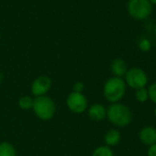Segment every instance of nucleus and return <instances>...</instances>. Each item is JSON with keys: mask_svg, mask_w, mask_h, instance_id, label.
I'll use <instances>...</instances> for the list:
<instances>
[{"mask_svg": "<svg viewBox=\"0 0 156 156\" xmlns=\"http://www.w3.org/2000/svg\"><path fill=\"white\" fill-rule=\"evenodd\" d=\"M107 116L113 125L119 128L126 127L132 121V113L130 109L120 103L110 105L107 110Z\"/></svg>", "mask_w": 156, "mask_h": 156, "instance_id": "1", "label": "nucleus"}, {"mask_svg": "<svg viewBox=\"0 0 156 156\" xmlns=\"http://www.w3.org/2000/svg\"><path fill=\"white\" fill-rule=\"evenodd\" d=\"M104 96L111 103L119 102L126 93V83L119 77H110L104 85Z\"/></svg>", "mask_w": 156, "mask_h": 156, "instance_id": "2", "label": "nucleus"}, {"mask_svg": "<svg viewBox=\"0 0 156 156\" xmlns=\"http://www.w3.org/2000/svg\"><path fill=\"white\" fill-rule=\"evenodd\" d=\"M33 110L42 120L51 119L55 113V105L51 98L46 96L37 97L33 100Z\"/></svg>", "mask_w": 156, "mask_h": 156, "instance_id": "3", "label": "nucleus"}, {"mask_svg": "<svg viewBox=\"0 0 156 156\" xmlns=\"http://www.w3.org/2000/svg\"><path fill=\"white\" fill-rule=\"evenodd\" d=\"M127 9L133 19L143 20L151 14L152 5L149 0H129Z\"/></svg>", "mask_w": 156, "mask_h": 156, "instance_id": "4", "label": "nucleus"}, {"mask_svg": "<svg viewBox=\"0 0 156 156\" xmlns=\"http://www.w3.org/2000/svg\"><path fill=\"white\" fill-rule=\"evenodd\" d=\"M125 83L130 88L138 90L146 87L148 84V76L142 69L133 67L127 71L125 74Z\"/></svg>", "mask_w": 156, "mask_h": 156, "instance_id": "5", "label": "nucleus"}, {"mask_svg": "<svg viewBox=\"0 0 156 156\" xmlns=\"http://www.w3.org/2000/svg\"><path fill=\"white\" fill-rule=\"evenodd\" d=\"M67 106L74 113H83L87 108V100L82 93H71L67 98Z\"/></svg>", "mask_w": 156, "mask_h": 156, "instance_id": "6", "label": "nucleus"}, {"mask_svg": "<svg viewBox=\"0 0 156 156\" xmlns=\"http://www.w3.org/2000/svg\"><path fill=\"white\" fill-rule=\"evenodd\" d=\"M51 81L47 76H40L34 80L31 86L32 94L36 97L44 96L51 88Z\"/></svg>", "mask_w": 156, "mask_h": 156, "instance_id": "7", "label": "nucleus"}, {"mask_svg": "<svg viewBox=\"0 0 156 156\" xmlns=\"http://www.w3.org/2000/svg\"><path fill=\"white\" fill-rule=\"evenodd\" d=\"M140 140L145 145H152L156 143V129L151 126L143 127L140 131Z\"/></svg>", "mask_w": 156, "mask_h": 156, "instance_id": "8", "label": "nucleus"}, {"mask_svg": "<svg viewBox=\"0 0 156 156\" xmlns=\"http://www.w3.org/2000/svg\"><path fill=\"white\" fill-rule=\"evenodd\" d=\"M110 70L115 77L122 78L123 76H125V74L128 71L127 63L124 60H122L120 58L114 59L111 62Z\"/></svg>", "mask_w": 156, "mask_h": 156, "instance_id": "9", "label": "nucleus"}, {"mask_svg": "<svg viewBox=\"0 0 156 156\" xmlns=\"http://www.w3.org/2000/svg\"><path fill=\"white\" fill-rule=\"evenodd\" d=\"M88 116L92 120L100 121L107 116V109L101 104H94L89 108Z\"/></svg>", "mask_w": 156, "mask_h": 156, "instance_id": "10", "label": "nucleus"}, {"mask_svg": "<svg viewBox=\"0 0 156 156\" xmlns=\"http://www.w3.org/2000/svg\"><path fill=\"white\" fill-rule=\"evenodd\" d=\"M120 138L121 136L119 131L115 129H111L105 134V142L108 146H115L119 142Z\"/></svg>", "mask_w": 156, "mask_h": 156, "instance_id": "11", "label": "nucleus"}, {"mask_svg": "<svg viewBox=\"0 0 156 156\" xmlns=\"http://www.w3.org/2000/svg\"><path fill=\"white\" fill-rule=\"evenodd\" d=\"M0 156H16V151L11 144L2 142L0 143Z\"/></svg>", "mask_w": 156, "mask_h": 156, "instance_id": "12", "label": "nucleus"}, {"mask_svg": "<svg viewBox=\"0 0 156 156\" xmlns=\"http://www.w3.org/2000/svg\"><path fill=\"white\" fill-rule=\"evenodd\" d=\"M92 156H114V154L108 146H99L93 151Z\"/></svg>", "mask_w": 156, "mask_h": 156, "instance_id": "13", "label": "nucleus"}, {"mask_svg": "<svg viewBox=\"0 0 156 156\" xmlns=\"http://www.w3.org/2000/svg\"><path fill=\"white\" fill-rule=\"evenodd\" d=\"M135 98H136V99H137L139 102H140V103L146 102V101L149 99L148 89H146L145 87H143V88H140V89L136 90Z\"/></svg>", "mask_w": 156, "mask_h": 156, "instance_id": "14", "label": "nucleus"}, {"mask_svg": "<svg viewBox=\"0 0 156 156\" xmlns=\"http://www.w3.org/2000/svg\"><path fill=\"white\" fill-rule=\"evenodd\" d=\"M19 105L23 109H29V108H32V106H33V99L28 96L22 97L19 101Z\"/></svg>", "mask_w": 156, "mask_h": 156, "instance_id": "15", "label": "nucleus"}, {"mask_svg": "<svg viewBox=\"0 0 156 156\" xmlns=\"http://www.w3.org/2000/svg\"><path fill=\"white\" fill-rule=\"evenodd\" d=\"M148 94H149V98L151 100V102H153L154 104H156V82L152 83L149 88H148Z\"/></svg>", "mask_w": 156, "mask_h": 156, "instance_id": "16", "label": "nucleus"}, {"mask_svg": "<svg viewBox=\"0 0 156 156\" xmlns=\"http://www.w3.org/2000/svg\"><path fill=\"white\" fill-rule=\"evenodd\" d=\"M139 47L140 49L142 51H149L151 50V44L149 40L147 39H143L140 41L139 43Z\"/></svg>", "mask_w": 156, "mask_h": 156, "instance_id": "17", "label": "nucleus"}, {"mask_svg": "<svg viewBox=\"0 0 156 156\" xmlns=\"http://www.w3.org/2000/svg\"><path fill=\"white\" fill-rule=\"evenodd\" d=\"M84 90V84L82 82H76L73 85V92L81 93Z\"/></svg>", "mask_w": 156, "mask_h": 156, "instance_id": "18", "label": "nucleus"}, {"mask_svg": "<svg viewBox=\"0 0 156 156\" xmlns=\"http://www.w3.org/2000/svg\"><path fill=\"white\" fill-rule=\"evenodd\" d=\"M147 155L148 156H156V143L152 144L149 147L147 151Z\"/></svg>", "mask_w": 156, "mask_h": 156, "instance_id": "19", "label": "nucleus"}, {"mask_svg": "<svg viewBox=\"0 0 156 156\" xmlns=\"http://www.w3.org/2000/svg\"><path fill=\"white\" fill-rule=\"evenodd\" d=\"M2 80H3V73L0 72V83L2 82Z\"/></svg>", "mask_w": 156, "mask_h": 156, "instance_id": "20", "label": "nucleus"}, {"mask_svg": "<svg viewBox=\"0 0 156 156\" xmlns=\"http://www.w3.org/2000/svg\"><path fill=\"white\" fill-rule=\"evenodd\" d=\"M151 2V4H153V5H156V0H149Z\"/></svg>", "mask_w": 156, "mask_h": 156, "instance_id": "21", "label": "nucleus"}, {"mask_svg": "<svg viewBox=\"0 0 156 156\" xmlns=\"http://www.w3.org/2000/svg\"><path fill=\"white\" fill-rule=\"evenodd\" d=\"M154 115H155V117H156V108H155V109H154Z\"/></svg>", "mask_w": 156, "mask_h": 156, "instance_id": "22", "label": "nucleus"}, {"mask_svg": "<svg viewBox=\"0 0 156 156\" xmlns=\"http://www.w3.org/2000/svg\"><path fill=\"white\" fill-rule=\"evenodd\" d=\"M154 32H155V34H156V26H155V29H154Z\"/></svg>", "mask_w": 156, "mask_h": 156, "instance_id": "23", "label": "nucleus"}]
</instances>
